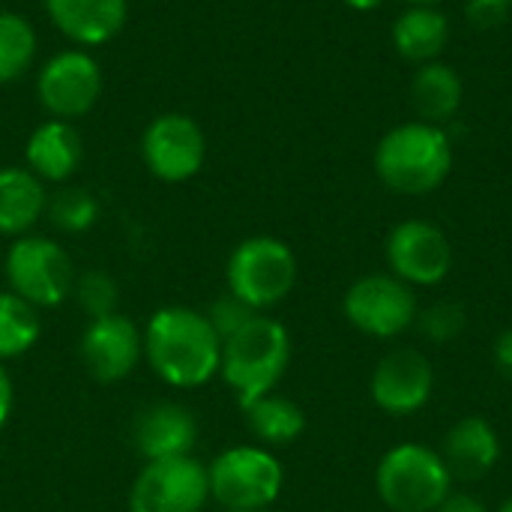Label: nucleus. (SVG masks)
I'll use <instances>...</instances> for the list:
<instances>
[{
    "label": "nucleus",
    "instance_id": "obj_5",
    "mask_svg": "<svg viewBox=\"0 0 512 512\" xmlns=\"http://www.w3.org/2000/svg\"><path fill=\"white\" fill-rule=\"evenodd\" d=\"M228 291L255 312L279 306L297 285L294 249L270 234L246 237L234 246L225 267Z\"/></svg>",
    "mask_w": 512,
    "mask_h": 512
},
{
    "label": "nucleus",
    "instance_id": "obj_3",
    "mask_svg": "<svg viewBox=\"0 0 512 512\" xmlns=\"http://www.w3.org/2000/svg\"><path fill=\"white\" fill-rule=\"evenodd\" d=\"M288 363H291V336L285 324L261 312L222 342L219 375L234 390L237 405L246 408L279 387V381L288 372Z\"/></svg>",
    "mask_w": 512,
    "mask_h": 512
},
{
    "label": "nucleus",
    "instance_id": "obj_31",
    "mask_svg": "<svg viewBox=\"0 0 512 512\" xmlns=\"http://www.w3.org/2000/svg\"><path fill=\"white\" fill-rule=\"evenodd\" d=\"M492 357H495L498 372L512 381V327L510 330H504V333L495 339V345H492Z\"/></svg>",
    "mask_w": 512,
    "mask_h": 512
},
{
    "label": "nucleus",
    "instance_id": "obj_32",
    "mask_svg": "<svg viewBox=\"0 0 512 512\" xmlns=\"http://www.w3.org/2000/svg\"><path fill=\"white\" fill-rule=\"evenodd\" d=\"M12 402H15L12 378H9V372L3 369V363H0V429L6 426V420H9V414H12Z\"/></svg>",
    "mask_w": 512,
    "mask_h": 512
},
{
    "label": "nucleus",
    "instance_id": "obj_27",
    "mask_svg": "<svg viewBox=\"0 0 512 512\" xmlns=\"http://www.w3.org/2000/svg\"><path fill=\"white\" fill-rule=\"evenodd\" d=\"M414 327L435 345H447V342H456L465 327H468V312L459 306V303H435V306H426L420 309Z\"/></svg>",
    "mask_w": 512,
    "mask_h": 512
},
{
    "label": "nucleus",
    "instance_id": "obj_9",
    "mask_svg": "<svg viewBox=\"0 0 512 512\" xmlns=\"http://www.w3.org/2000/svg\"><path fill=\"white\" fill-rule=\"evenodd\" d=\"M102 66L90 48H63L36 72V99L48 117L75 123L90 114L102 96Z\"/></svg>",
    "mask_w": 512,
    "mask_h": 512
},
{
    "label": "nucleus",
    "instance_id": "obj_14",
    "mask_svg": "<svg viewBox=\"0 0 512 512\" xmlns=\"http://www.w3.org/2000/svg\"><path fill=\"white\" fill-rule=\"evenodd\" d=\"M144 357V333L120 312L96 318L81 336V360L96 381L114 384L135 372Z\"/></svg>",
    "mask_w": 512,
    "mask_h": 512
},
{
    "label": "nucleus",
    "instance_id": "obj_1",
    "mask_svg": "<svg viewBox=\"0 0 512 512\" xmlns=\"http://www.w3.org/2000/svg\"><path fill=\"white\" fill-rule=\"evenodd\" d=\"M144 357L165 384L189 390L219 375L222 339L204 312L165 306L147 321Z\"/></svg>",
    "mask_w": 512,
    "mask_h": 512
},
{
    "label": "nucleus",
    "instance_id": "obj_11",
    "mask_svg": "<svg viewBox=\"0 0 512 512\" xmlns=\"http://www.w3.org/2000/svg\"><path fill=\"white\" fill-rule=\"evenodd\" d=\"M141 159L162 183L192 180L207 159V138L195 117L183 111L156 114L141 132Z\"/></svg>",
    "mask_w": 512,
    "mask_h": 512
},
{
    "label": "nucleus",
    "instance_id": "obj_18",
    "mask_svg": "<svg viewBox=\"0 0 512 512\" xmlns=\"http://www.w3.org/2000/svg\"><path fill=\"white\" fill-rule=\"evenodd\" d=\"M84 156L81 135L75 123L45 117L24 144V168L33 171L42 183H66Z\"/></svg>",
    "mask_w": 512,
    "mask_h": 512
},
{
    "label": "nucleus",
    "instance_id": "obj_6",
    "mask_svg": "<svg viewBox=\"0 0 512 512\" xmlns=\"http://www.w3.org/2000/svg\"><path fill=\"white\" fill-rule=\"evenodd\" d=\"M207 480L210 498L228 512L270 510V504L282 495L285 471L267 447L243 444L219 453L207 465Z\"/></svg>",
    "mask_w": 512,
    "mask_h": 512
},
{
    "label": "nucleus",
    "instance_id": "obj_25",
    "mask_svg": "<svg viewBox=\"0 0 512 512\" xmlns=\"http://www.w3.org/2000/svg\"><path fill=\"white\" fill-rule=\"evenodd\" d=\"M48 219L63 234H84L99 219V201L84 186H63L48 198Z\"/></svg>",
    "mask_w": 512,
    "mask_h": 512
},
{
    "label": "nucleus",
    "instance_id": "obj_21",
    "mask_svg": "<svg viewBox=\"0 0 512 512\" xmlns=\"http://www.w3.org/2000/svg\"><path fill=\"white\" fill-rule=\"evenodd\" d=\"M447 42L450 18L441 12V6H408L393 24V48L414 66L441 60Z\"/></svg>",
    "mask_w": 512,
    "mask_h": 512
},
{
    "label": "nucleus",
    "instance_id": "obj_16",
    "mask_svg": "<svg viewBox=\"0 0 512 512\" xmlns=\"http://www.w3.org/2000/svg\"><path fill=\"white\" fill-rule=\"evenodd\" d=\"M453 474V480L462 483H477L486 474H492L501 462V438L498 429L480 417V414H468L459 417L447 435H444V447L438 450Z\"/></svg>",
    "mask_w": 512,
    "mask_h": 512
},
{
    "label": "nucleus",
    "instance_id": "obj_24",
    "mask_svg": "<svg viewBox=\"0 0 512 512\" xmlns=\"http://www.w3.org/2000/svg\"><path fill=\"white\" fill-rule=\"evenodd\" d=\"M42 333L39 309L12 291H0V363L27 354Z\"/></svg>",
    "mask_w": 512,
    "mask_h": 512
},
{
    "label": "nucleus",
    "instance_id": "obj_10",
    "mask_svg": "<svg viewBox=\"0 0 512 512\" xmlns=\"http://www.w3.org/2000/svg\"><path fill=\"white\" fill-rule=\"evenodd\" d=\"M207 501V465L195 456H174L144 462L129 492V512H201Z\"/></svg>",
    "mask_w": 512,
    "mask_h": 512
},
{
    "label": "nucleus",
    "instance_id": "obj_12",
    "mask_svg": "<svg viewBox=\"0 0 512 512\" xmlns=\"http://www.w3.org/2000/svg\"><path fill=\"white\" fill-rule=\"evenodd\" d=\"M387 273L411 288H435L453 270L450 237L429 219L399 222L384 243Z\"/></svg>",
    "mask_w": 512,
    "mask_h": 512
},
{
    "label": "nucleus",
    "instance_id": "obj_26",
    "mask_svg": "<svg viewBox=\"0 0 512 512\" xmlns=\"http://www.w3.org/2000/svg\"><path fill=\"white\" fill-rule=\"evenodd\" d=\"M72 294H75L78 306L84 309V315H87L90 321L117 312L120 291H117V282H114L105 270H87V273H81V276L75 279Z\"/></svg>",
    "mask_w": 512,
    "mask_h": 512
},
{
    "label": "nucleus",
    "instance_id": "obj_2",
    "mask_svg": "<svg viewBox=\"0 0 512 512\" xmlns=\"http://www.w3.org/2000/svg\"><path fill=\"white\" fill-rule=\"evenodd\" d=\"M378 180L396 195H429L453 171V141L444 126L408 120L381 135L372 153Z\"/></svg>",
    "mask_w": 512,
    "mask_h": 512
},
{
    "label": "nucleus",
    "instance_id": "obj_15",
    "mask_svg": "<svg viewBox=\"0 0 512 512\" xmlns=\"http://www.w3.org/2000/svg\"><path fill=\"white\" fill-rule=\"evenodd\" d=\"M198 438L195 414L177 402H156L144 408L132 423V447L144 462L192 456Z\"/></svg>",
    "mask_w": 512,
    "mask_h": 512
},
{
    "label": "nucleus",
    "instance_id": "obj_22",
    "mask_svg": "<svg viewBox=\"0 0 512 512\" xmlns=\"http://www.w3.org/2000/svg\"><path fill=\"white\" fill-rule=\"evenodd\" d=\"M246 414V426L249 432L261 441V447H288L294 444L303 432H306V414L303 408L288 399V396H279L276 390L255 399L252 405L243 408Z\"/></svg>",
    "mask_w": 512,
    "mask_h": 512
},
{
    "label": "nucleus",
    "instance_id": "obj_29",
    "mask_svg": "<svg viewBox=\"0 0 512 512\" xmlns=\"http://www.w3.org/2000/svg\"><path fill=\"white\" fill-rule=\"evenodd\" d=\"M512 12V0H465V18L477 30L501 27Z\"/></svg>",
    "mask_w": 512,
    "mask_h": 512
},
{
    "label": "nucleus",
    "instance_id": "obj_30",
    "mask_svg": "<svg viewBox=\"0 0 512 512\" xmlns=\"http://www.w3.org/2000/svg\"><path fill=\"white\" fill-rule=\"evenodd\" d=\"M435 512H489V507L471 492H450Z\"/></svg>",
    "mask_w": 512,
    "mask_h": 512
},
{
    "label": "nucleus",
    "instance_id": "obj_35",
    "mask_svg": "<svg viewBox=\"0 0 512 512\" xmlns=\"http://www.w3.org/2000/svg\"><path fill=\"white\" fill-rule=\"evenodd\" d=\"M495 512H512V498L510 501H504V504H501V507H498Z\"/></svg>",
    "mask_w": 512,
    "mask_h": 512
},
{
    "label": "nucleus",
    "instance_id": "obj_28",
    "mask_svg": "<svg viewBox=\"0 0 512 512\" xmlns=\"http://www.w3.org/2000/svg\"><path fill=\"white\" fill-rule=\"evenodd\" d=\"M207 318H210V324H213V330L219 333V339L225 342L228 336H234L240 327H246L255 315H261V312H255L252 306H246L243 300H237L231 291H225L222 297H216V303L204 312Z\"/></svg>",
    "mask_w": 512,
    "mask_h": 512
},
{
    "label": "nucleus",
    "instance_id": "obj_8",
    "mask_svg": "<svg viewBox=\"0 0 512 512\" xmlns=\"http://www.w3.org/2000/svg\"><path fill=\"white\" fill-rule=\"evenodd\" d=\"M342 312L354 330L372 339H396L414 327L420 300L417 291L393 273H369L345 291Z\"/></svg>",
    "mask_w": 512,
    "mask_h": 512
},
{
    "label": "nucleus",
    "instance_id": "obj_19",
    "mask_svg": "<svg viewBox=\"0 0 512 512\" xmlns=\"http://www.w3.org/2000/svg\"><path fill=\"white\" fill-rule=\"evenodd\" d=\"M48 210L45 183L24 165L0 168V237H24Z\"/></svg>",
    "mask_w": 512,
    "mask_h": 512
},
{
    "label": "nucleus",
    "instance_id": "obj_23",
    "mask_svg": "<svg viewBox=\"0 0 512 512\" xmlns=\"http://www.w3.org/2000/svg\"><path fill=\"white\" fill-rule=\"evenodd\" d=\"M39 36L30 18L15 9H0V84H12L27 75L36 60Z\"/></svg>",
    "mask_w": 512,
    "mask_h": 512
},
{
    "label": "nucleus",
    "instance_id": "obj_17",
    "mask_svg": "<svg viewBox=\"0 0 512 512\" xmlns=\"http://www.w3.org/2000/svg\"><path fill=\"white\" fill-rule=\"evenodd\" d=\"M51 24L78 48L111 42L129 15V0H42Z\"/></svg>",
    "mask_w": 512,
    "mask_h": 512
},
{
    "label": "nucleus",
    "instance_id": "obj_7",
    "mask_svg": "<svg viewBox=\"0 0 512 512\" xmlns=\"http://www.w3.org/2000/svg\"><path fill=\"white\" fill-rule=\"evenodd\" d=\"M3 267L9 291L36 309H54L66 303L78 279L69 252L57 240L42 234L15 237Z\"/></svg>",
    "mask_w": 512,
    "mask_h": 512
},
{
    "label": "nucleus",
    "instance_id": "obj_36",
    "mask_svg": "<svg viewBox=\"0 0 512 512\" xmlns=\"http://www.w3.org/2000/svg\"><path fill=\"white\" fill-rule=\"evenodd\" d=\"M234 512H270V510H234Z\"/></svg>",
    "mask_w": 512,
    "mask_h": 512
},
{
    "label": "nucleus",
    "instance_id": "obj_20",
    "mask_svg": "<svg viewBox=\"0 0 512 512\" xmlns=\"http://www.w3.org/2000/svg\"><path fill=\"white\" fill-rule=\"evenodd\" d=\"M408 96H411V108H414L417 120L447 126L462 108L465 84H462V75L450 63L432 60V63H423L414 69Z\"/></svg>",
    "mask_w": 512,
    "mask_h": 512
},
{
    "label": "nucleus",
    "instance_id": "obj_4",
    "mask_svg": "<svg viewBox=\"0 0 512 512\" xmlns=\"http://www.w3.org/2000/svg\"><path fill=\"white\" fill-rule=\"evenodd\" d=\"M444 456L426 444L405 441L390 447L375 468V489L393 512H435L453 492Z\"/></svg>",
    "mask_w": 512,
    "mask_h": 512
},
{
    "label": "nucleus",
    "instance_id": "obj_33",
    "mask_svg": "<svg viewBox=\"0 0 512 512\" xmlns=\"http://www.w3.org/2000/svg\"><path fill=\"white\" fill-rule=\"evenodd\" d=\"M345 6H351L354 12H372V9H378V6H384L387 0H342Z\"/></svg>",
    "mask_w": 512,
    "mask_h": 512
},
{
    "label": "nucleus",
    "instance_id": "obj_13",
    "mask_svg": "<svg viewBox=\"0 0 512 512\" xmlns=\"http://www.w3.org/2000/svg\"><path fill=\"white\" fill-rule=\"evenodd\" d=\"M435 390L432 360L417 348H396L378 360L369 378L372 402L390 417H411L423 411Z\"/></svg>",
    "mask_w": 512,
    "mask_h": 512
},
{
    "label": "nucleus",
    "instance_id": "obj_34",
    "mask_svg": "<svg viewBox=\"0 0 512 512\" xmlns=\"http://www.w3.org/2000/svg\"><path fill=\"white\" fill-rule=\"evenodd\" d=\"M408 6H441L444 0H405Z\"/></svg>",
    "mask_w": 512,
    "mask_h": 512
}]
</instances>
